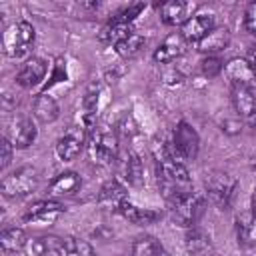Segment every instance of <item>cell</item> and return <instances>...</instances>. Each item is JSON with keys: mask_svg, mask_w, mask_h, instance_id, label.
Here are the masks:
<instances>
[{"mask_svg": "<svg viewBox=\"0 0 256 256\" xmlns=\"http://www.w3.org/2000/svg\"><path fill=\"white\" fill-rule=\"evenodd\" d=\"M170 148L174 152V156L178 160H194L198 156V150H200V138H198V132L186 122V120H180L172 132V140H170Z\"/></svg>", "mask_w": 256, "mask_h": 256, "instance_id": "6", "label": "cell"}, {"mask_svg": "<svg viewBox=\"0 0 256 256\" xmlns=\"http://www.w3.org/2000/svg\"><path fill=\"white\" fill-rule=\"evenodd\" d=\"M154 160H156V184L162 196L172 200L178 194L192 190V178L182 160H178L170 148V144L160 142L154 144Z\"/></svg>", "mask_w": 256, "mask_h": 256, "instance_id": "1", "label": "cell"}, {"mask_svg": "<svg viewBox=\"0 0 256 256\" xmlns=\"http://www.w3.org/2000/svg\"><path fill=\"white\" fill-rule=\"evenodd\" d=\"M62 238L58 236H36L32 240H28L26 244V252L28 256H48L50 252H58V246H60Z\"/></svg>", "mask_w": 256, "mask_h": 256, "instance_id": "26", "label": "cell"}, {"mask_svg": "<svg viewBox=\"0 0 256 256\" xmlns=\"http://www.w3.org/2000/svg\"><path fill=\"white\" fill-rule=\"evenodd\" d=\"M0 148H2V156H0V166L2 168H8V164L12 162V152H14V144H12V140H8V138H2V144H0Z\"/></svg>", "mask_w": 256, "mask_h": 256, "instance_id": "34", "label": "cell"}, {"mask_svg": "<svg viewBox=\"0 0 256 256\" xmlns=\"http://www.w3.org/2000/svg\"><path fill=\"white\" fill-rule=\"evenodd\" d=\"M130 202L128 200V190L124 184H120L118 180H108L100 192H98V206L110 212H120V208Z\"/></svg>", "mask_w": 256, "mask_h": 256, "instance_id": "12", "label": "cell"}, {"mask_svg": "<svg viewBox=\"0 0 256 256\" xmlns=\"http://www.w3.org/2000/svg\"><path fill=\"white\" fill-rule=\"evenodd\" d=\"M244 28L256 34V2H250L244 10Z\"/></svg>", "mask_w": 256, "mask_h": 256, "instance_id": "33", "label": "cell"}, {"mask_svg": "<svg viewBox=\"0 0 256 256\" xmlns=\"http://www.w3.org/2000/svg\"><path fill=\"white\" fill-rule=\"evenodd\" d=\"M230 44V30L226 26H216L206 38H202L196 46L202 54H208V56H216L218 52H222L226 46Z\"/></svg>", "mask_w": 256, "mask_h": 256, "instance_id": "19", "label": "cell"}, {"mask_svg": "<svg viewBox=\"0 0 256 256\" xmlns=\"http://www.w3.org/2000/svg\"><path fill=\"white\" fill-rule=\"evenodd\" d=\"M132 32H136V30H134V22H128V20H124V18H120V16L116 14V16L102 28L100 40H102L104 44L116 46V44H120L124 38H128Z\"/></svg>", "mask_w": 256, "mask_h": 256, "instance_id": "17", "label": "cell"}, {"mask_svg": "<svg viewBox=\"0 0 256 256\" xmlns=\"http://www.w3.org/2000/svg\"><path fill=\"white\" fill-rule=\"evenodd\" d=\"M132 256H168V252L154 236H138L132 244Z\"/></svg>", "mask_w": 256, "mask_h": 256, "instance_id": "27", "label": "cell"}, {"mask_svg": "<svg viewBox=\"0 0 256 256\" xmlns=\"http://www.w3.org/2000/svg\"><path fill=\"white\" fill-rule=\"evenodd\" d=\"M188 4L182 0H168L160 6V20L166 26H182L190 16H188Z\"/></svg>", "mask_w": 256, "mask_h": 256, "instance_id": "22", "label": "cell"}, {"mask_svg": "<svg viewBox=\"0 0 256 256\" xmlns=\"http://www.w3.org/2000/svg\"><path fill=\"white\" fill-rule=\"evenodd\" d=\"M238 238L242 244H248V246L256 244V216L254 214L238 220Z\"/></svg>", "mask_w": 256, "mask_h": 256, "instance_id": "31", "label": "cell"}, {"mask_svg": "<svg viewBox=\"0 0 256 256\" xmlns=\"http://www.w3.org/2000/svg\"><path fill=\"white\" fill-rule=\"evenodd\" d=\"M248 62H250V66H252V70H254V74H256V44H252L250 48H248V58H246Z\"/></svg>", "mask_w": 256, "mask_h": 256, "instance_id": "35", "label": "cell"}, {"mask_svg": "<svg viewBox=\"0 0 256 256\" xmlns=\"http://www.w3.org/2000/svg\"><path fill=\"white\" fill-rule=\"evenodd\" d=\"M186 248H188V252H192L196 256H204L206 252H210V236L206 232L198 230L196 226L194 228H188Z\"/></svg>", "mask_w": 256, "mask_h": 256, "instance_id": "28", "label": "cell"}, {"mask_svg": "<svg viewBox=\"0 0 256 256\" xmlns=\"http://www.w3.org/2000/svg\"><path fill=\"white\" fill-rule=\"evenodd\" d=\"M118 214H120L122 218H126L128 222L138 224V226H148V224H154L156 220L162 218V212L152 210V208H140V206H136V204H132V202H126V204L120 208Z\"/></svg>", "mask_w": 256, "mask_h": 256, "instance_id": "21", "label": "cell"}, {"mask_svg": "<svg viewBox=\"0 0 256 256\" xmlns=\"http://www.w3.org/2000/svg\"><path fill=\"white\" fill-rule=\"evenodd\" d=\"M230 98H232V106H234L238 118L244 124L256 128V88L232 86Z\"/></svg>", "mask_w": 256, "mask_h": 256, "instance_id": "9", "label": "cell"}, {"mask_svg": "<svg viewBox=\"0 0 256 256\" xmlns=\"http://www.w3.org/2000/svg\"><path fill=\"white\" fill-rule=\"evenodd\" d=\"M64 204L56 202V200H38L34 202L26 214H24V220L26 222H36V224H54L62 214H64Z\"/></svg>", "mask_w": 256, "mask_h": 256, "instance_id": "11", "label": "cell"}, {"mask_svg": "<svg viewBox=\"0 0 256 256\" xmlns=\"http://www.w3.org/2000/svg\"><path fill=\"white\" fill-rule=\"evenodd\" d=\"M186 46H188V42L182 38V34L174 32V34L166 36L160 42V46L152 54V60L158 62V64H170V62H174L176 58H180L186 52Z\"/></svg>", "mask_w": 256, "mask_h": 256, "instance_id": "15", "label": "cell"}, {"mask_svg": "<svg viewBox=\"0 0 256 256\" xmlns=\"http://www.w3.org/2000/svg\"><path fill=\"white\" fill-rule=\"evenodd\" d=\"M38 136V128L36 124L32 122V118H18L16 124H14V130H12V144L14 148H28L34 144Z\"/></svg>", "mask_w": 256, "mask_h": 256, "instance_id": "23", "label": "cell"}, {"mask_svg": "<svg viewBox=\"0 0 256 256\" xmlns=\"http://www.w3.org/2000/svg\"><path fill=\"white\" fill-rule=\"evenodd\" d=\"M86 152H88V156L94 164L110 166L118 156V138H116V134L106 126L94 128L88 134Z\"/></svg>", "mask_w": 256, "mask_h": 256, "instance_id": "4", "label": "cell"}, {"mask_svg": "<svg viewBox=\"0 0 256 256\" xmlns=\"http://www.w3.org/2000/svg\"><path fill=\"white\" fill-rule=\"evenodd\" d=\"M82 188V178L78 172H60L48 186V194L52 198H58V196H72L76 194L78 190Z\"/></svg>", "mask_w": 256, "mask_h": 256, "instance_id": "18", "label": "cell"}, {"mask_svg": "<svg viewBox=\"0 0 256 256\" xmlns=\"http://www.w3.org/2000/svg\"><path fill=\"white\" fill-rule=\"evenodd\" d=\"M28 244V238H26V232L18 226H10V228H4L2 234H0V246L6 254H12V252H20L24 250Z\"/></svg>", "mask_w": 256, "mask_h": 256, "instance_id": "24", "label": "cell"}, {"mask_svg": "<svg viewBox=\"0 0 256 256\" xmlns=\"http://www.w3.org/2000/svg\"><path fill=\"white\" fill-rule=\"evenodd\" d=\"M224 72L230 80V86H250L256 88V74L246 58H232L226 66Z\"/></svg>", "mask_w": 256, "mask_h": 256, "instance_id": "16", "label": "cell"}, {"mask_svg": "<svg viewBox=\"0 0 256 256\" xmlns=\"http://www.w3.org/2000/svg\"><path fill=\"white\" fill-rule=\"evenodd\" d=\"M200 68H202V74L204 76L212 78V76H216V74H220L224 70V64H222V60L218 56H206L200 62Z\"/></svg>", "mask_w": 256, "mask_h": 256, "instance_id": "32", "label": "cell"}, {"mask_svg": "<svg viewBox=\"0 0 256 256\" xmlns=\"http://www.w3.org/2000/svg\"><path fill=\"white\" fill-rule=\"evenodd\" d=\"M56 256H96V250L86 240L68 236V238H62Z\"/></svg>", "mask_w": 256, "mask_h": 256, "instance_id": "25", "label": "cell"}, {"mask_svg": "<svg viewBox=\"0 0 256 256\" xmlns=\"http://www.w3.org/2000/svg\"><path fill=\"white\" fill-rule=\"evenodd\" d=\"M100 92L102 88L98 84L88 86L80 100V124L82 128L90 134L96 128V114H98V104H100Z\"/></svg>", "mask_w": 256, "mask_h": 256, "instance_id": "14", "label": "cell"}, {"mask_svg": "<svg viewBox=\"0 0 256 256\" xmlns=\"http://www.w3.org/2000/svg\"><path fill=\"white\" fill-rule=\"evenodd\" d=\"M168 256H170V254H168Z\"/></svg>", "mask_w": 256, "mask_h": 256, "instance_id": "37", "label": "cell"}, {"mask_svg": "<svg viewBox=\"0 0 256 256\" xmlns=\"http://www.w3.org/2000/svg\"><path fill=\"white\" fill-rule=\"evenodd\" d=\"M40 184V174L32 166H20L14 172L6 174L0 182V190L6 198H24L30 196Z\"/></svg>", "mask_w": 256, "mask_h": 256, "instance_id": "5", "label": "cell"}, {"mask_svg": "<svg viewBox=\"0 0 256 256\" xmlns=\"http://www.w3.org/2000/svg\"><path fill=\"white\" fill-rule=\"evenodd\" d=\"M46 72H48V62L44 58L32 56L16 72V84H20L24 88H34L44 80Z\"/></svg>", "mask_w": 256, "mask_h": 256, "instance_id": "13", "label": "cell"}, {"mask_svg": "<svg viewBox=\"0 0 256 256\" xmlns=\"http://www.w3.org/2000/svg\"><path fill=\"white\" fill-rule=\"evenodd\" d=\"M88 142V132L82 128V126H70L58 140H56V156L62 160V162H70L74 160L86 146Z\"/></svg>", "mask_w": 256, "mask_h": 256, "instance_id": "8", "label": "cell"}, {"mask_svg": "<svg viewBox=\"0 0 256 256\" xmlns=\"http://www.w3.org/2000/svg\"><path fill=\"white\" fill-rule=\"evenodd\" d=\"M32 114L38 122L42 124H52L54 120H58L60 116V106L58 102L50 96V94H38L34 98V104H32Z\"/></svg>", "mask_w": 256, "mask_h": 256, "instance_id": "20", "label": "cell"}, {"mask_svg": "<svg viewBox=\"0 0 256 256\" xmlns=\"http://www.w3.org/2000/svg\"><path fill=\"white\" fill-rule=\"evenodd\" d=\"M124 178L128 180L130 186H142L144 184V164L138 154H128L126 164H124Z\"/></svg>", "mask_w": 256, "mask_h": 256, "instance_id": "29", "label": "cell"}, {"mask_svg": "<svg viewBox=\"0 0 256 256\" xmlns=\"http://www.w3.org/2000/svg\"><path fill=\"white\" fill-rule=\"evenodd\" d=\"M236 192V180L226 172H214L206 178V198L216 206L228 208Z\"/></svg>", "mask_w": 256, "mask_h": 256, "instance_id": "7", "label": "cell"}, {"mask_svg": "<svg viewBox=\"0 0 256 256\" xmlns=\"http://www.w3.org/2000/svg\"><path fill=\"white\" fill-rule=\"evenodd\" d=\"M216 28V22H214V14L210 12H198V14H192L182 26H180V34L186 42H194L198 44L202 38H206L212 30Z\"/></svg>", "mask_w": 256, "mask_h": 256, "instance_id": "10", "label": "cell"}, {"mask_svg": "<svg viewBox=\"0 0 256 256\" xmlns=\"http://www.w3.org/2000/svg\"><path fill=\"white\" fill-rule=\"evenodd\" d=\"M206 208V194L202 192H184L168 200V212L174 224L182 228H194L200 216L204 214Z\"/></svg>", "mask_w": 256, "mask_h": 256, "instance_id": "2", "label": "cell"}, {"mask_svg": "<svg viewBox=\"0 0 256 256\" xmlns=\"http://www.w3.org/2000/svg\"><path fill=\"white\" fill-rule=\"evenodd\" d=\"M144 44H146V38H144L142 34H138V32H132L128 38H124L120 44H116L114 50H116L122 58H132V56H136V54L144 48Z\"/></svg>", "mask_w": 256, "mask_h": 256, "instance_id": "30", "label": "cell"}, {"mask_svg": "<svg viewBox=\"0 0 256 256\" xmlns=\"http://www.w3.org/2000/svg\"><path fill=\"white\" fill-rule=\"evenodd\" d=\"M250 208H252V214L256 216V188H254V192H252V200H250Z\"/></svg>", "mask_w": 256, "mask_h": 256, "instance_id": "36", "label": "cell"}, {"mask_svg": "<svg viewBox=\"0 0 256 256\" xmlns=\"http://www.w3.org/2000/svg\"><path fill=\"white\" fill-rule=\"evenodd\" d=\"M34 40H36V30L30 22L26 20H18V22H12L4 34H2V50L8 58L12 60H20L24 56L30 54L32 46H34Z\"/></svg>", "mask_w": 256, "mask_h": 256, "instance_id": "3", "label": "cell"}]
</instances>
